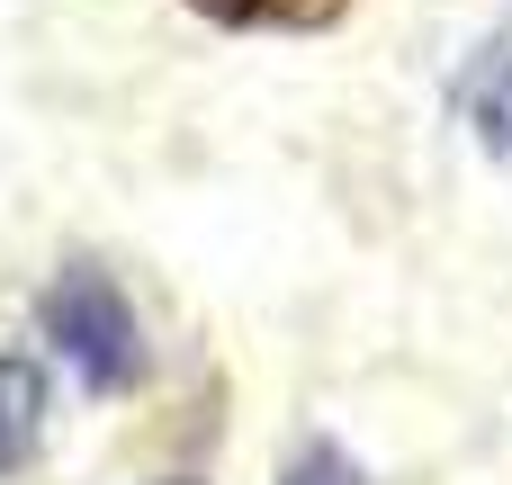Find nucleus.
I'll list each match as a JSON object with an SVG mask.
<instances>
[{"instance_id": "f257e3e1", "label": "nucleus", "mask_w": 512, "mask_h": 485, "mask_svg": "<svg viewBox=\"0 0 512 485\" xmlns=\"http://www.w3.org/2000/svg\"><path fill=\"white\" fill-rule=\"evenodd\" d=\"M36 342L90 387V396H135L153 378V333L126 297V279L90 252H72L45 288H36Z\"/></svg>"}, {"instance_id": "f03ea898", "label": "nucleus", "mask_w": 512, "mask_h": 485, "mask_svg": "<svg viewBox=\"0 0 512 485\" xmlns=\"http://www.w3.org/2000/svg\"><path fill=\"white\" fill-rule=\"evenodd\" d=\"M450 126L495 162L512 171V0L495 9V27L459 54V72H450Z\"/></svg>"}, {"instance_id": "7ed1b4c3", "label": "nucleus", "mask_w": 512, "mask_h": 485, "mask_svg": "<svg viewBox=\"0 0 512 485\" xmlns=\"http://www.w3.org/2000/svg\"><path fill=\"white\" fill-rule=\"evenodd\" d=\"M45 423H54L45 360H36V351H0V477L36 468V450H45Z\"/></svg>"}, {"instance_id": "20e7f679", "label": "nucleus", "mask_w": 512, "mask_h": 485, "mask_svg": "<svg viewBox=\"0 0 512 485\" xmlns=\"http://www.w3.org/2000/svg\"><path fill=\"white\" fill-rule=\"evenodd\" d=\"M189 18H207L216 36H333L351 27L360 0H180Z\"/></svg>"}, {"instance_id": "39448f33", "label": "nucleus", "mask_w": 512, "mask_h": 485, "mask_svg": "<svg viewBox=\"0 0 512 485\" xmlns=\"http://www.w3.org/2000/svg\"><path fill=\"white\" fill-rule=\"evenodd\" d=\"M279 485H378V477H369V459H360L351 441L315 432V441H297V450H288V468H279Z\"/></svg>"}, {"instance_id": "423d86ee", "label": "nucleus", "mask_w": 512, "mask_h": 485, "mask_svg": "<svg viewBox=\"0 0 512 485\" xmlns=\"http://www.w3.org/2000/svg\"><path fill=\"white\" fill-rule=\"evenodd\" d=\"M162 485H198V477H162Z\"/></svg>"}]
</instances>
